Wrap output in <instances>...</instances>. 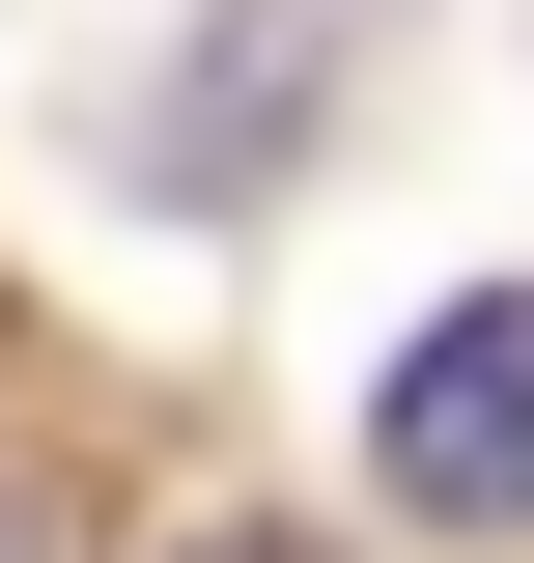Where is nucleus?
Here are the masks:
<instances>
[{"mask_svg": "<svg viewBox=\"0 0 534 563\" xmlns=\"http://www.w3.org/2000/svg\"><path fill=\"white\" fill-rule=\"evenodd\" d=\"M366 479L422 507V536H534V282H450L394 339V395H366Z\"/></svg>", "mask_w": 534, "mask_h": 563, "instance_id": "1", "label": "nucleus"}, {"mask_svg": "<svg viewBox=\"0 0 534 563\" xmlns=\"http://www.w3.org/2000/svg\"><path fill=\"white\" fill-rule=\"evenodd\" d=\"M0 563H29V536H0Z\"/></svg>", "mask_w": 534, "mask_h": 563, "instance_id": "2", "label": "nucleus"}, {"mask_svg": "<svg viewBox=\"0 0 534 563\" xmlns=\"http://www.w3.org/2000/svg\"><path fill=\"white\" fill-rule=\"evenodd\" d=\"M225 563H254V536H225Z\"/></svg>", "mask_w": 534, "mask_h": 563, "instance_id": "3", "label": "nucleus"}]
</instances>
